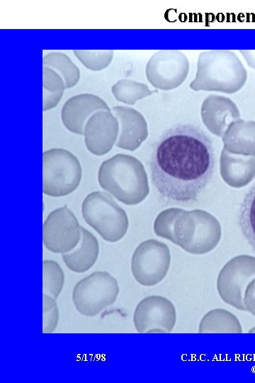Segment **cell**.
Segmentation results:
<instances>
[{
	"label": "cell",
	"instance_id": "obj_1",
	"mask_svg": "<svg viewBox=\"0 0 255 383\" xmlns=\"http://www.w3.org/2000/svg\"><path fill=\"white\" fill-rule=\"evenodd\" d=\"M215 156L210 138L200 128L180 123L155 143L149 167L152 182L165 199L195 201L211 180Z\"/></svg>",
	"mask_w": 255,
	"mask_h": 383
},
{
	"label": "cell",
	"instance_id": "obj_2",
	"mask_svg": "<svg viewBox=\"0 0 255 383\" xmlns=\"http://www.w3.org/2000/svg\"><path fill=\"white\" fill-rule=\"evenodd\" d=\"M154 231L193 255H203L219 243L222 229L218 220L200 209L186 211L178 208L162 211L154 223Z\"/></svg>",
	"mask_w": 255,
	"mask_h": 383
},
{
	"label": "cell",
	"instance_id": "obj_3",
	"mask_svg": "<svg viewBox=\"0 0 255 383\" xmlns=\"http://www.w3.org/2000/svg\"><path fill=\"white\" fill-rule=\"evenodd\" d=\"M247 79V71L234 52L212 50L200 53L195 79L191 82L193 91L234 94Z\"/></svg>",
	"mask_w": 255,
	"mask_h": 383
},
{
	"label": "cell",
	"instance_id": "obj_4",
	"mask_svg": "<svg viewBox=\"0 0 255 383\" xmlns=\"http://www.w3.org/2000/svg\"><path fill=\"white\" fill-rule=\"evenodd\" d=\"M101 187L127 205L142 202L149 194L146 171L136 157L118 154L103 161L98 172Z\"/></svg>",
	"mask_w": 255,
	"mask_h": 383
},
{
	"label": "cell",
	"instance_id": "obj_5",
	"mask_svg": "<svg viewBox=\"0 0 255 383\" xmlns=\"http://www.w3.org/2000/svg\"><path fill=\"white\" fill-rule=\"evenodd\" d=\"M84 221L105 240L115 243L125 235L129 221L125 211L112 197L102 192H94L84 199L81 206Z\"/></svg>",
	"mask_w": 255,
	"mask_h": 383
},
{
	"label": "cell",
	"instance_id": "obj_6",
	"mask_svg": "<svg viewBox=\"0 0 255 383\" xmlns=\"http://www.w3.org/2000/svg\"><path fill=\"white\" fill-rule=\"evenodd\" d=\"M43 193L54 197L69 194L79 186L81 167L69 151L53 148L42 153Z\"/></svg>",
	"mask_w": 255,
	"mask_h": 383
},
{
	"label": "cell",
	"instance_id": "obj_7",
	"mask_svg": "<svg viewBox=\"0 0 255 383\" xmlns=\"http://www.w3.org/2000/svg\"><path fill=\"white\" fill-rule=\"evenodd\" d=\"M119 294L117 280L109 273L97 271L79 281L72 292L76 309L85 316H95L113 304Z\"/></svg>",
	"mask_w": 255,
	"mask_h": 383
},
{
	"label": "cell",
	"instance_id": "obj_8",
	"mask_svg": "<svg viewBox=\"0 0 255 383\" xmlns=\"http://www.w3.org/2000/svg\"><path fill=\"white\" fill-rule=\"evenodd\" d=\"M255 278V257L241 255L230 260L221 269L217 279V292L224 302L246 311L244 296Z\"/></svg>",
	"mask_w": 255,
	"mask_h": 383
},
{
	"label": "cell",
	"instance_id": "obj_9",
	"mask_svg": "<svg viewBox=\"0 0 255 383\" xmlns=\"http://www.w3.org/2000/svg\"><path fill=\"white\" fill-rule=\"evenodd\" d=\"M170 263L169 247L159 240L149 239L141 243L135 250L131 260V271L140 284L151 287L164 279Z\"/></svg>",
	"mask_w": 255,
	"mask_h": 383
},
{
	"label": "cell",
	"instance_id": "obj_10",
	"mask_svg": "<svg viewBox=\"0 0 255 383\" xmlns=\"http://www.w3.org/2000/svg\"><path fill=\"white\" fill-rule=\"evenodd\" d=\"M189 72L187 57L177 50H162L148 60L145 73L149 82L156 89L171 90L186 80Z\"/></svg>",
	"mask_w": 255,
	"mask_h": 383
},
{
	"label": "cell",
	"instance_id": "obj_11",
	"mask_svg": "<svg viewBox=\"0 0 255 383\" xmlns=\"http://www.w3.org/2000/svg\"><path fill=\"white\" fill-rule=\"evenodd\" d=\"M81 235V226L66 205L52 211L43 223V243L52 252L72 251L79 243Z\"/></svg>",
	"mask_w": 255,
	"mask_h": 383
},
{
	"label": "cell",
	"instance_id": "obj_12",
	"mask_svg": "<svg viewBox=\"0 0 255 383\" xmlns=\"http://www.w3.org/2000/svg\"><path fill=\"white\" fill-rule=\"evenodd\" d=\"M176 321L174 304L158 295L149 296L137 305L133 323L138 333H170Z\"/></svg>",
	"mask_w": 255,
	"mask_h": 383
},
{
	"label": "cell",
	"instance_id": "obj_13",
	"mask_svg": "<svg viewBox=\"0 0 255 383\" xmlns=\"http://www.w3.org/2000/svg\"><path fill=\"white\" fill-rule=\"evenodd\" d=\"M119 124L110 111H98L87 121L84 127V143L95 155L108 153L117 141Z\"/></svg>",
	"mask_w": 255,
	"mask_h": 383
},
{
	"label": "cell",
	"instance_id": "obj_14",
	"mask_svg": "<svg viewBox=\"0 0 255 383\" xmlns=\"http://www.w3.org/2000/svg\"><path fill=\"white\" fill-rule=\"evenodd\" d=\"M98 111H109L110 109L99 96L92 94H80L64 103L61 111V118L69 131L84 135L87 121Z\"/></svg>",
	"mask_w": 255,
	"mask_h": 383
},
{
	"label": "cell",
	"instance_id": "obj_15",
	"mask_svg": "<svg viewBox=\"0 0 255 383\" xmlns=\"http://www.w3.org/2000/svg\"><path fill=\"white\" fill-rule=\"evenodd\" d=\"M200 115L207 129L221 138L230 124L240 118L237 104L229 97L217 94H210L204 99Z\"/></svg>",
	"mask_w": 255,
	"mask_h": 383
},
{
	"label": "cell",
	"instance_id": "obj_16",
	"mask_svg": "<svg viewBox=\"0 0 255 383\" xmlns=\"http://www.w3.org/2000/svg\"><path fill=\"white\" fill-rule=\"evenodd\" d=\"M119 124L116 146L130 151L137 149L148 136V128L144 116L136 109L124 106L111 109Z\"/></svg>",
	"mask_w": 255,
	"mask_h": 383
},
{
	"label": "cell",
	"instance_id": "obj_17",
	"mask_svg": "<svg viewBox=\"0 0 255 383\" xmlns=\"http://www.w3.org/2000/svg\"><path fill=\"white\" fill-rule=\"evenodd\" d=\"M220 172L223 180L230 187L241 188L255 177V155H242L222 149Z\"/></svg>",
	"mask_w": 255,
	"mask_h": 383
},
{
	"label": "cell",
	"instance_id": "obj_18",
	"mask_svg": "<svg viewBox=\"0 0 255 383\" xmlns=\"http://www.w3.org/2000/svg\"><path fill=\"white\" fill-rule=\"evenodd\" d=\"M225 150L242 155H255V121L241 118L227 127L222 137Z\"/></svg>",
	"mask_w": 255,
	"mask_h": 383
},
{
	"label": "cell",
	"instance_id": "obj_19",
	"mask_svg": "<svg viewBox=\"0 0 255 383\" xmlns=\"http://www.w3.org/2000/svg\"><path fill=\"white\" fill-rule=\"evenodd\" d=\"M81 233L78 246L72 252L62 255L66 266L77 273L84 272L92 267L97 260L99 252L96 238L83 227H81Z\"/></svg>",
	"mask_w": 255,
	"mask_h": 383
},
{
	"label": "cell",
	"instance_id": "obj_20",
	"mask_svg": "<svg viewBox=\"0 0 255 383\" xmlns=\"http://www.w3.org/2000/svg\"><path fill=\"white\" fill-rule=\"evenodd\" d=\"M199 333H242L239 319L224 309H215L207 312L201 318Z\"/></svg>",
	"mask_w": 255,
	"mask_h": 383
},
{
	"label": "cell",
	"instance_id": "obj_21",
	"mask_svg": "<svg viewBox=\"0 0 255 383\" xmlns=\"http://www.w3.org/2000/svg\"><path fill=\"white\" fill-rule=\"evenodd\" d=\"M44 66L56 71L64 79L66 89L74 87L80 79V71L64 53L52 52L43 57Z\"/></svg>",
	"mask_w": 255,
	"mask_h": 383
},
{
	"label": "cell",
	"instance_id": "obj_22",
	"mask_svg": "<svg viewBox=\"0 0 255 383\" xmlns=\"http://www.w3.org/2000/svg\"><path fill=\"white\" fill-rule=\"evenodd\" d=\"M42 70V109L45 111L59 104L66 86L56 71L47 66H44Z\"/></svg>",
	"mask_w": 255,
	"mask_h": 383
},
{
	"label": "cell",
	"instance_id": "obj_23",
	"mask_svg": "<svg viewBox=\"0 0 255 383\" xmlns=\"http://www.w3.org/2000/svg\"><path fill=\"white\" fill-rule=\"evenodd\" d=\"M238 223L242 235L255 251V184L242 201Z\"/></svg>",
	"mask_w": 255,
	"mask_h": 383
},
{
	"label": "cell",
	"instance_id": "obj_24",
	"mask_svg": "<svg viewBox=\"0 0 255 383\" xmlns=\"http://www.w3.org/2000/svg\"><path fill=\"white\" fill-rule=\"evenodd\" d=\"M111 92L118 101L133 105L138 100L157 93V90L152 91L147 84L142 82L122 79L112 86Z\"/></svg>",
	"mask_w": 255,
	"mask_h": 383
},
{
	"label": "cell",
	"instance_id": "obj_25",
	"mask_svg": "<svg viewBox=\"0 0 255 383\" xmlns=\"http://www.w3.org/2000/svg\"><path fill=\"white\" fill-rule=\"evenodd\" d=\"M64 281V272L59 264L54 260H44L42 262L43 294L57 299L62 292Z\"/></svg>",
	"mask_w": 255,
	"mask_h": 383
},
{
	"label": "cell",
	"instance_id": "obj_26",
	"mask_svg": "<svg viewBox=\"0 0 255 383\" xmlns=\"http://www.w3.org/2000/svg\"><path fill=\"white\" fill-rule=\"evenodd\" d=\"M77 59L89 70L99 71L106 68L113 57L112 50H75Z\"/></svg>",
	"mask_w": 255,
	"mask_h": 383
},
{
	"label": "cell",
	"instance_id": "obj_27",
	"mask_svg": "<svg viewBox=\"0 0 255 383\" xmlns=\"http://www.w3.org/2000/svg\"><path fill=\"white\" fill-rule=\"evenodd\" d=\"M59 321V311L55 299L43 294L42 298V333L55 331Z\"/></svg>",
	"mask_w": 255,
	"mask_h": 383
},
{
	"label": "cell",
	"instance_id": "obj_28",
	"mask_svg": "<svg viewBox=\"0 0 255 383\" xmlns=\"http://www.w3.org/2000/svg\"><path fill=\"white\" fill-rule=\"evenodd\" d=\"M244 305L246 311L255 316V278L249 284L245 290Z\"/></svg>",
	"mask_w": 255,
	"mask_h": 383
},
{
	"label": "cell",
	"instance_id": "obj_29",
	"mask_svg": "<svg viewBox=\"0 0 255 383\" xmlns=\"http://www.w3.org/2000/svg\"><path fill=\"white\" fill-rule=\"evenodd\" d=\"M247 65L255 70V50H239Z\"/></svg>",
	"mask_w": 255,
	"mask_h": 383
},
{
	"label": "cell",
	"instance_id": "obj_30",
	"mask_svg": "<svg viewBox=\"0 0 255 383\" xmlns=\"http://www.w3.org/2000/svg\"><path fill=\"white\" fill-rule=\"evenodd\" d=\"M249 333H255V326L248 331Z\"/></svg>",
	"mask_w": 255,
	"mask_h": 383
}]
</instances>
